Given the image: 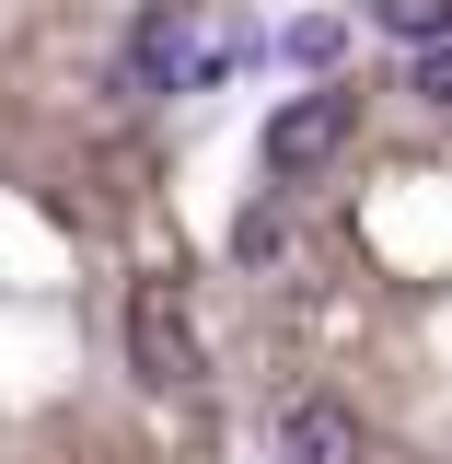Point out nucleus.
<instances>
[{
	"mask_svg": "<svg viewBox=\"0 0 452 464\" xmlns=\"http://www.w3.org/2000/svg\"><path fill=\"white\" fill-rule=\"evenodd\" d=\"M209 35H186V12H151L139 35H128V93H163V82H197L209 70Z\"/></svg>",
	"mask_w": 452,
	"mask_h": 464,
	"instance_id": "obj_3",
	"label": "nucleus"
},
{
	"mask_svg": "<svg viewBox=\"0 0 452 464\" xmlns=\"http://www.w3.org/2000/svg\"><path fill=\"white\" fill-rule=\"evenodd\" d=\"M128 360H139V383H151V395L197 383V325H186L174 279H139V290H128Z\"/></svg>",
	"mask_w": 452,
	"mask_h": 464,
	"instance_id": "obj_2",
	"label": "nucleus"
},
{
	"mask_svg": "<svg viewBox=\"0 0 452 464\" xmlns=\"http://www.w3.org/2000/svg\"><path fill=\"white\" fill-rule=\"evenodd\" d=\"M418 93H429V105H452V47H418Z\"/></svg>",
	"mask_w": 452,
	"mask_h": 464,
	"instance_id": "obj_7",
	"label": "nucleus"
},
{
	"mask_svg": "<svg viewBox=\"0 0 452 464\" xmlns=\"http://www.w3.org/2000/svg\"><path fill=\"white\" fill-rule=\"evenodd\" d=\"M371 24L395 47H452V0H371Z\"/></svg>",
	"mask_w": 452,
	"mask_h": 464,
	"instance_id": "obj_5",
	"label": "nucleus"
},
{
	"mask_svg": "<svg viewBox=\"0 0 452 464\" xmlns=\"http://www.w3.org/2000/svg\"><path fill=\"white\" fill-rule=\"evenodd\" d=\"M232 256H279V209H244L232 221Z\"/></svg>",
	"mask_w": 452,
	"mask_h": 464,
	"instance_id": "obj_6",
	"label": "nucleus"
},
{
	"mask_svg": "<svg viewBox=\"0 0 452 464\" xmlns=\"http://www.w3.org/2000/svg\"><path fill=\"white\" fill-rule=\"evenodd\" d=\"M348 128H360V93H348V82H313V93H290V105L267 116L255 174H267V186H302V174H325L348 151Z\"/></svg>",
	"mask_w": 452,
	"mask_h": 464,
	"instance_id": "obj_1",
	"label": "nucleus"
},
{
	"mask_svg": "<svg viewBox=\"0 0 452 464\" xmlns=\"http://www.w3.org/2000/svg\"><path fill=\"white\" fill-rule=\"evenodd\" d=\"M279 464H360V418L325 406V395L279 406Z\"/></svg>",
	"mask_w": 452,
	"mask_h": 464,
	"instance_id": "obj_4",
	"label": "nucleus"
}]
</instances>
